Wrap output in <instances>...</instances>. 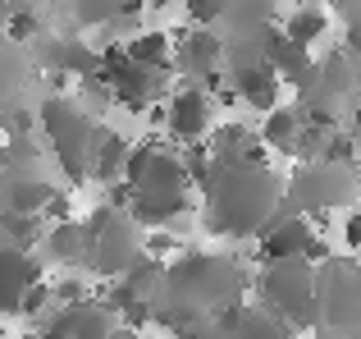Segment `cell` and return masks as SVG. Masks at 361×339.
<instances>
[{
	"label": "cell",
	"mask_w": 361,
	"mask_h": 339,
	"mask_svg": "<svg viewBox=\"0 0 361 339\" xmlns=\"http://www.w3.org/2000/svg\"><path fill=\"white\" fill-rule=\"evenodd\" d=\"M206 193V230L220 239H261L274 220V206H283L279 184L270 179V165L252 156H215Z\"/></svg>",
	"instance_id": "cell-1"
},
{
	"label": "cell",
	"mask_w": 361,
	"mask_h": 339,
	"mask_svg": "<svg viewBox=\"0 0 361 339\" xmlns=\"http://www.w3.org/2000/svg\"><path fill=\"white\" fill-rule=\"evenodd\" d=\"M243 266L229 257H215V252H183V257L169 266L165 280V307L178 312H197V316H215L229 303L243 298Z\"/></svg>",
	"instance_id": "cell-2"
},
{
	"label": "cell",
	"mask_w": 361,
	"mask_h": 339,
	"mask_svg": "<svg viewBox=\"0 0 361 339\" xmlns=\"http://www.w3.org/2000/svg\"><path fill=\"white\" fill-rule=\"evenodd\" d=\"M42 133L51 143L55 161L64 170V184H87L92 179V156L106 129L69 97H46L42 101Z\"/></svg>",
	"instance_id": "cell-3"
},
{
	"label": "cell",
	"mask_w": 361,
	"mask_h": 339,
	"mask_svg": "<svg viewBox=\"0 0 361 339\" xmlns=\"http://www.w3.org/2000/svg\"><path fill=\"white\" fill-rule=\"evenodd\" d=\"M261 298L288 326H302V331L316 326L320 321V270H316V261H307V257L265 261Z\"/></svg>",
	"instance_id": "cell-4"
},
{
	"label": "cell",
	"mask_w": 361,
	"mask_h": 339,
	"mask_svg": "<svg viewBox=\"0 0 361 339\" xmlns=\"http://www.w3.org/2000/svg\"><path fill=\"white\" fill-rule=\"evenodd\" d=\"M361 106V55L329 51L320 60V73L311 88H302V110L311 124H334L338 115H353Z\"/></svg>",
	"instance_id": "cell-5"
},
{
	"label": "cell",
	"mask_w": 361,
	"mask_h": 339,
	"mask_svg": "<svg viewBox=\"0 0 361 339\" xmlns=\"http://www.w3.org/2000/svg\"><path fill=\"white\" fill-rule=\"evenodd\" d=\"M92 261L87 270H97V275H128V266L147 252V239H142V225L133 220L128 211H119V206H101L97 215H92Z\"/></svg>",
	"instance_id": "cell-6"
},
{
	"label": "cell",
	"mask_w": 361,
	"mask_h": 339,
	"mask_svg": "<svg viewBox=\"0 0 361 339\" xmlns=\"http://www.w3.org/2000/svg\"><path fill=\"white\" fill-rule=\"evenodd\" d=\"M357 193V165H329V161H307L288 184V206L302 215H325L343 206Z\"/></svg>",
	"instance_id": "cell-7"
},
{
	"label": "cell",
	"mask_w": 361,
	"mask_h": 339,
	"mask_svg": "<svg viewBox=\"0 0 361 339\" xmlns=\"http://www.w3.org/2000/svg\"><path fill=\"white\" fill-rule=\"evenodd\" d=\"M320 316L338 339H361V261H320Z\"/></svg>",
	"instance_id": "cell-8"
},
{
	"label": "cell",
	"mask_w": 361,
	"mask_h": 339,
	"mask_svg": "<svg viewBox=\"0 0 361 339\" xmlns=\"http://www.w3.org/2000/svg\"><path fill=\"white\" fill-rule=\"evenodd\" d=\"M174 69L183 73V83H197L206 92H220V73H229V55H224V32L215 28H183L174 37Z\"/></svg>",
	"instance_id": "cell-9"
},
{
	"label": "cell",
	"mask_w": 361,
	"mask_h": 339,
	"mask_svg": "<svg viewBox=\"0 0 361 339\" xmlns=\"http://www.w3.org/2000/svg\"><path fill=\"white\" fill-rule=\"evenodd\" d=\"M123 184L133 193H188L192 174H188L183 156L169 152L165 143H137L128 156V170H123Z\"/></svg>",
	"instance_id": "cell-10"
},
{
	"label": "cell",
	"mask_w": 361,
	"mask_h": 339,
	"mask_svg": "<svg viewBox=\"0 0 361 339\" xmlns=\"http://www.w3.org/2000/svg\"><path fill=\"white\" fill-rule=\"evenodd\" d=\"M192 23L215 28V32H243V28L274 23V0H188Z\"/></svg>",
	"instance_id": "cell-11"
},
{
	"label": "cell",
	"mask_w": 361,
	"mask_h": 339,
	"mask_svg": "<svg viewBox=\"0 0 361 339\" xmlns=\"http://www.w3.org/2000/svg\"><path fill=\"white\" fill-rule=\"evenodd\" d=\"M211 97H215V92L197 88V83H183V88L169 97L165 129L174 133V143H183V147L206 143V133H211Z\"/></svg>",
	"instance_id": "cell-12"
},
{
	"label": "cell",
	"mask_w": 361,
	"mask_h": 339,
	"mask_svg": "<svg viewBox=\"0 0 361 339\" xmlns=\"http://www.w3.org/2000/svg\"><path fill=\"white\" fill-rule=\"evenodd\" d=\"M320 234L311 230V215L293 211L288 197H283V211H274V220L261 234V261H288V257H307L311 243Z\"/></svg>",
	"instance_id": "cell-13"
},
{
	"label": "cell",
	"mask_w": 361,
	"mask_h": 339,
	"mask_svg": "<svg viewBox=\"0 0 361 339\" xmlns=\"http://www.w3.org/2000/svg\"><path fill=\"white\" fill-rule=\"evenodd\" d=\"M32 55L42 69H55V73H69V78H92L101 73V46H87L78 37H60V32H46L42 42H32Z\"/></svg>",
	"instance_id": "cell-14"
},
{
	"label": "cell",
	"mask_w": 361,
	"mask_h": 339,
	"mask_svg": "<svg viewBox=\"0 0 361 339\" xmlns=\"http://www.w3.org/2000/svg\"><path fill=\"white\" fill-rule=\"evenodd\" d=\"M37 280H46V275L32 261V252L14 248V243H0V316H23V298Z\"/></svg>",
	"instance_id": "cell-15"
},
{
	"label": "cell",
	"mask_w": 361,
	"mask_h": 339,
	"mask_svg": "<svg viewBox=\"0 0 361 339\" xmlns=\"http://www.w3.org/2000/svg\"><path fill=\"white\" fill-rule=\"evenodd\" d=\"M165 69H147V64L133 60L128 69L119 73L110 88H115V106L128 110V115H147L151 106H156V97H165Z\"/></svg>",
	"instance_id": "cell-16"
},
{
	"label": "cell",
	"mask_w": 361,
	"mask_h": 339,
	"mask_svg": "<svg viewBox=\"0 0 361 339\" xmlns=\"http://www.w3.org/2000/svg\"><path fill=\"white\" fill-rule=\"evenodd\" d=\"M32 51L27 46H18L9 32H0V115H14L18 97L27 92V83H32Z\"/></svg>",
	"instance_id": "cell-17"
},
{
	"label": "cell",
	"mask_w": 361,
	"mask_h": 339,
	"mask_svg": "<svg viewBox=\"0 0 361 339\" xmlns=\"http://www.w3.org/2000/svg\"><path fill=\"white\" fill-rule=\"evenodd\" d=\"M307 110L302 106H274L261 124V143L279 156H302V143H307Z\"/></svg>",
	"instance_id": "cell-18"
},
{
	"label": "cell",
	"mask_w": 361,
	"mask_h": 339,
	"mask_svg": "<svg viewBox=\"0 0 361 339\" xmlns=\"http://www.w3.org/2000/svg\"><path fill=\"white\" fill-rule=\"evenodd\" d=\"M229 88L238 92V97H243L252 110H265V115H270V110L279 106L283 78L274 73V64H247V69H233V73H229Z\"/></svg>",
	"instance_id": "cell-19"
},
{
	"label": "cell",
	"mask_w": 361,
	"mask_h": 339,
	"mask_svg": "<svg viewBox=\"0 0 361 339\" xmlns=\"http://www.w3.org/2000/svg\"><path fill=\"white\" fill-rule=\"evenodd\" d=\"M270 64H274V73H279L288 88H298V92L311 88V83H316V73H320V60L311 55V46L293 42V37H279V42H274Z\"/></svg>",
	"instance_id": "cell-20"
},
{
	"label": "cell",
	"mask_w": 361,
	"mask_h": 339,
	"mask_svg": "<svg viewBox=\"0 0 361 339\" xmlns=\"http://www.w3.org/2000/svg\"><path fill=\"white\" fill-rule=\"evenodd\" d=\"M46 252L60 266H87L92 261V225L87 220H60L46 234Z\"/></svg>",
	"instance_id": "cell-21"
},
{
	"label": "cell",
	"mask_w": 361,
	"mask_h": 339,
	"mask_svg": "<svg viewBox=\"0 0 361 339\" xmlns=\"http://www.w3.org/2000/svg\"><path fill=\"white\" fill-rule=\"evenodd\" d=\"M188 211V193H133L128 215L142 230H165Z\"/></svg>",
	"instance_id": "cell-22"
},
{
	"label": "cell",
	"mask_w": 361,
	"mask_h": 339,
	"mask_svg": "<svg viewBox=\"0 0 361 339\" xmlns=\"http://www.w3.org/2000/svg\"><path fill=\"white\" fill-rule=\"evenodd\" d=\"M128 156H133V143L123 133H101V143H97V156H92V179L97 184H119L123 179V170H128Z\"/></svg>",
	"instance_id": "cell-23"
},
{
	"label": "cell",
	"mask_w": 361,
	"mask_h": 339,
	"mask_svg": "<svg viewBox=\"0 0 361 339\" xmlns=\"http://www.w3.org/2000/svg\"><path fill=\"white\" fill-rule=\"evenodd\" d=\"M51 5L78 28H106V23H115L133 0H51Z\"/></svg>",
	"instance_id": "cell-24"
},
{
	"label": "cell",
	"mask_w": 361,
	"mask_h": 339,
	"mask_svg": "<svg viewBox=\"0 0 361 339\" xmlns=\"http://www.w3.org/2000/svg\"><path fill=\"white\" fill-rule=\"evenodd\" d=\"M123 46H128V55L137 64H147V69H165V73L174 69V37L169 32H156V28H151V32H137Z\"/></svg>",
	"instance_id": "cell-25"
},
{
	"label": "cell",
	"mask_w": 361,
	"mask_h": 339,
	"mask_svg": "<svg viewBox=\"0 0 361 339\" xmlns=\"http://www.w3.org/2000/svg\"><path fill=\"white\" fill-rule=\"evenodd\" d=\"M325 28H329V14L320 5H293V14L283 18V37H293V42H302V46L320 42Z\"/></svg>",
	"instance_id": "cell-26"
},
{
	"label": "cell",
	"mask_w": 361,
	"mask_h": 339,
	"mask_svg": "<svg viewBox=\"0 0 361 339\" xmlns=\"http://www.w3.org/2000/svg\"><path fill=\"white\" fill-rule=\"evenodd\" d=\"M37 234H42V215L14 211V206L0 202V243H14V248H32Z\"/></svg>",
	"instance_id": "cell-27"
},
{
	"label": "cell",
	"mask_w": 361,
	"mask_h": 339,
	"mask_svg": "<svg viewBox=\"0 0 361 339\" xmlns=\"http://www.w3.org/2000/svg\"><path fill=\"white\" fill-rule=\"evenodd\" d=\"M233 339H293V326L283 316H274L270 307H256V312H247V321L238 326Z\"/></svg>",
	"instance_id": "cell-28"
},
{
	"label": "cell",
	"mask_w": 361,
	"mask_h": 339,
	"mask_svg": "<svg viewBox=\"0 0 361 339\" xmlns=\"http://www.w3.org/2000/svg\"><path fill=\"white\" fill-rule=\"evenodd\" d=\"M5 32L14 37L18 46H32V42H42V37H46V23H42L37 9H18V14L5 18Z\"/></svg>",
	"instance_id": "cell-29"
},
{
	"label": "cell",
	"mask_w": 361,
	"mask_h": 339,
	"mask_svg": "<svg viewBox=\"0 0 361 339\" xmlns=\"http://www.w3.org/2000/svg\"><path fill=\"white\" fill-rule=\"evenodd\" d=\"M147 252L151 257H183V239L178 234H169V230H147Z\"/></svg>",
	"instance_id": "cell-30"
},
{
	"label": "cell",
	"mask_w": 361,
	"mask_h": 339,
	"mask_svg": "<svg viewBox=\"0 0 361 339\" xmlns=\"http://www.w3.org/2000/svg\"><path fill=\"white\" fill-rule=\"evenodd\" d=\"M82 298H87V280L69 275V280H60V285H55V303H60V307H69V303H82Z\"/></svg>",
	"instance_id": "cell-31"
},
{
	"label": "cell",
	"mask_w": 361,
	"mask_h": 339,
	"mask_svg": "<svg viewBox=\"0 0 361 339\" xmlns=\"http://www.w3.org/2000/svg\"><path fill=\"white\" fill-rule=\"evenodd\" d=\"M55 298V285H46V280H37L32 289H27V298H23V316H37L46 303Z\"/></svg>",
	"instance_id": "cell-32"
},
{
	"label": "cell",
	"mask_w": 361,
	"mask_h": 339,
	"mask_svg": "<svg viewBox=\"0 0 361 339\" xmlns=\"http://www.w3.org/2000/svg\"><path fill=\"white\" fill-rule=\"evenodd\" d=\"M343 46L353 55H361V5L353 9V14H343Z\"/></svg>",
	"instance_id": "cell-33"
},
{
	"label": "cell",
	"mask_w": 361,
	"mask_h": 339,
	"mask_svg": "<svg viewBox=\"0 0 361 339\" xmlns=\"http://www.w3.org/2000/svg\"><path fill=\"white\" fill-rule=\"evenodd\" d=\"M18 9H42V0H0V14H18Z\"/></svg>",
	"instance_id": "cell-34"
},
{
	"label": "cell",
	"mask_w": 361,
	"mask_h": 339,
	"mask_svg": "<svg viewBox=\"0 0 361 339\" xmlns=\"http://www.w3.org/2000/svg\"><path fill=\"white\" fill-rule=\"evenodd\" d=\"M142 5H147V18H151V14H160V9H169L174 0H142Z\"/></svg>",
	"instance_id": "cell-35"
},
{
	"label": "cell",
	"mask_w": 361,
	"mask_h": 339,
	"mask_svg": "<svg viewBox=\"0 0 361 339\" xmlns=\"http://www.w3.org/2000/svg\"><path fill=\"white\" fill-rule=\"evenodd\" d=\"M357 5H361V0H334V9H338V14H353Z\"/></svg>",
	"instance_id": "cell-36"
},
{
	"label": "cell",
	"mask_w": 361,
	"mask_h": 339,
	"mask_svg": "<svg viewBox=\"0 0 361 339\" xmlns=\"http://www.w3.org/2000/svg\"><path fill=\"white\" fill-rule=\"evenodd\" d=\"M348 119H353V138L361 143V106H357V110H353V115H348Z\"/></svg>",
	"instance_id": "cell-37"
},
{
	"label": "cell",
	"mask_w": 361,
	"mask_h": 339,
	"mask_svg": "<svg viewBox=\"0 0 361 339\" xmlns=\"http://www.w3.org/2000/svg\"><path fill=\"white\" fill-rule=\"evenodd\" d=\"M115 339H142V335H137V331H119Z\"/></svg>",
	"instance_id": "cell-38"
},
{
	"label": "cell",
	"mask_w": 361,
	"mask_h": 339,
	"mask_svg": "<svg viewBox=\"0 0 361 339\" xmlns=\"http://www.w3.org/2000/svg\"><path fill=\"white\" fill-rule=\"evenodd\" d=\"M0 147H5V115H0Z\"/></svg>",
	"instance_id": "cell-39"
},
{
	"label": "cell",
	"mask_w": 361,
	"mask_h": 339,
	"mask_svg": "<svg viewBox=\"0 0 361 339\" xmlns=\"http://www.w3.org/2000/svg\"><path fill=\"white\" fill-rule=\"evenodd\" d=\"M0 339H5V321H0Z\"/></svg>",
	"instance_id": "cell-40"
},
{
	"label": "cell",
	"mask_w": 361,
	"mask_h": 339,
	"mask_svg": "<svg viewBox=\"0 0 361 339\" xmlns=\"http://www.w3.org/2000/svg\"><path fill=\"white\" fill-rule=\"evenodd\" d=\"M357 261H361V257H357Z\"/></svg>",
	"instance_id": "cell-41"
}]
</instances>
